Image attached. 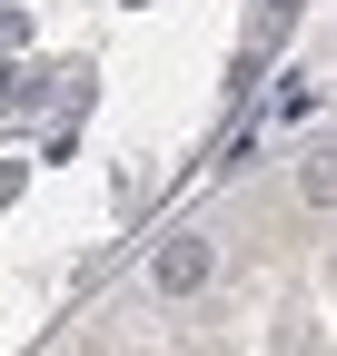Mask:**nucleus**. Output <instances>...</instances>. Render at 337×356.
Returning a JSON list of instances; mask_svg holds the SVG:
<instances>
[{"instance_id":"f257e3e1","label":"nucleus","mask_w":337,"mask_h":356,"mask_svg":"<svg viewBox=\"0 0 337 356\" xmlns=\"http://www.w3.org/2000/svg\"><path fill=\"white\" fill-rule=\"evenodd\" d=\"M198 267H208L198 248H168V257H159V277H168V287H198Z\"/></svg>"}]
</instances>
